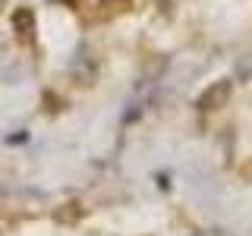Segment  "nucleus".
<instances>
[{"label":"nucleus","instance_id":"nucleus-1","mask_svg":"<svg viewBox=\"0 0 252 236\" xmlns=\"http://www.w3.org/2000/svg\"><path fill=\"white\" fill-rule=\"evenodd\" d=\"M230 94H233V82L230 79H218V82H211L208 88L199 94L195 107L199 110H220L227 101H230Z\"/></svg>","mask_w":252,"mask_h":236},{"label":"nucleus","instance_id":"nucleus-2","mask_svg":"<svg viewBox=\"0 0 252 236\" xmlns=\"http://www.w3.org/2000/svg\"><path fill=\"white\" fill-rule=\"evenodd\" d=\"M13 29L19 31V35H29V31L35 29V16H32L29 6H19V10L13 13Z\"/></svg>","mask_w":252,"mask_h":236}]
</instances>
